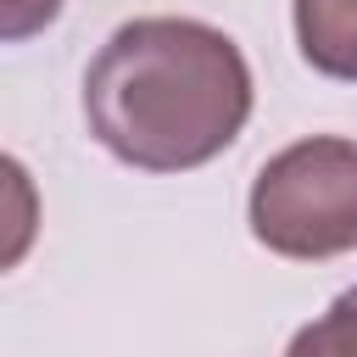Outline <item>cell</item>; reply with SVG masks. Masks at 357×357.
<instances>
[{"label":"cell","mask_w":357,"mask_h":357,"mask_svg":"<svg viewBox=\"0 0 357 357\" xmlns=\"http://www.w3.org/2000/svg\"><path fill=\"white\" fill-rule=\"evenodd\" d=\"M61 0H6V39H28L45 22H56Z\"/></svg>","instance_id":"cell-5"},{"label":"cell","mask_w":357,"mask_h":357,"mask_svg":"<svg viewBox=\"0 0 357 357\" xmlns=\"http://www.w3.org/2000/svg\"><path fill=\"white\" fill-rule=\"evenodd\" d=\"M284 357H357V284L340 290L307 329H296Z\"/></svg>","instance_id":"cell-4"},{"label":"cell","mask_w":357,"mask_h":357,"mask_svg":"<svg viewBox=\"0 0 357 357\" xmlns=\"http://www.w3.org/2000/svg\"><path fill=\"white\" fill-rule=\"evenodd\" d=\"M296 45L312 73L357 84V0H296Z\"/></svg>","instance_id":"cell-3"},{"label":"cell","mask_w":357,"mask_h":357,"mask_svg":"<svg viewBox=\"0 0 357 357\" xmlns=\"http://www.w3.org/2000/svg\"><path fill=\"white\" fill-rule=\"evenodd\" d=\"M245 212L273 257L324 262L357 251V139L312 134L284 145L251 178Z\"/></svg>","instance_id":"cell-2"},{"label":"cell","mask_w":357,"mask_h":357,"mask_svg":"<svg viewBox=\"0 0 357 357\" xmlns=\"http://www.w3.org/2000/svg\"><path fill=\"white\" fill-rule=\"evenodd\" d=\"M251 117L240 45L195 17H134L84 67L89 134L139 173H190L223 156Z\"/></svg>","instance_id":"cell-1"}]
</instances>
